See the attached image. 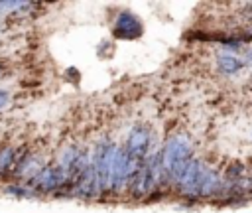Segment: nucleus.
I'll use <instances>...</instances> for the list:
<instances>
[{
    "mask_svg": "<svg viewBox=\"0 0 252 213\" xmlns=\"http://www.w3.org/2000/svg\"><path fill=\"white\" fill-rule=\"evenodd\" d=\"M175 187L181 195L189 199H197V197H211L213 193H219L222 189V183L215 170L205 166L201 160L193 158L185 168V172L181 174V178L175 181Z\"/></svg>",
    "mask_w": 252,
    "mask_h": 213,
    "instance_id": "f257e3e1",
    "label": "nucleus"
},
{
    "mask_svg": "<svg viewBox=\"0 0 252 213\" xmlns=\"http://www.w3.org/2000/svg\"><path fill=\"white\" fill-rule=\"evenodd\" d=\"M191 152H193L191 140L185 134L171 136L165 142V146L161 150V160H163V170H165V176H167L169 181L175 183L181 178V174L185 172V168L193 160Z\"/></svg>",
    "mask_w": 252,
    "mask_h": 213,
    "instance_id": "f03ea898",
    "label": "nucleus"
},
{
    "mask_svg": "<svg viewBox=\"0 0 252 213\" xmlns=\"http://www.w3.org/2000/svg\"><path fill=\"white\" fill-rule=\"evenodd\" d=\"M116 152H118V146L112 140L102 138V140L96 142L94 152L91 156L93 164H94V170H96V176H98V183H100L102 193L112 191V170H114Z\"/></svg>",
    "mask_w": 252,
    "mask_h": 213,
    "instance_id": "7ed1b4c3",
    "label": "nucleus"
},
{
    "mask_svg": "<svg viewBox=\"0 0 252 213\" xmlns=\"http://www.w3.org/2000/svg\"><path fill=\"white\" fill-rule=\"evenodd\" d=\"M124 148H126V154H128L130 160L144 164L148 160V150H150V132H148V128L142 126V124L134 126L128 132Z\"/></svg>",
    "mask_w": 252,
    "mask_h": 213,
    "instance_id": "20e7f679",
    "label": "nucleus"
},
{
    "mask_svg": "<svg viewBox=\"0 0 252 213\" xmlns=\"http://www.w3.org/2000/svg\"><path fill=\"white\" fill-rule=\"evenodd\" d=\"M144 34V24L140 22V18L130 12V10H122L114 24H112V36L118 39H136Z\"/></svg>",
    "mask_w": 252,
    "mask_h": 213,
    "instance_id": "39448f33",
    "label": "nucleus"
},
{
    "mask_svg": "<svg viewBox=\"0 0 252 213\" xmlns=\"http://www.w3.org/2000/svg\"><path fill=\"white\" fill-rule=\"evenodd\" d=\"M100 193H102V189H100L98 176H96V170H94V164H93V158H91L89 166L85 168L83 176L79 178V181L73 189V195L81 197V199H96V197H100Z\"/></svg>",
    "mask_w": 252,
    "mask_h": 213,
    "instance_id": "423d86ee",
    "label": "nucleus"
},
{
    "mask_svg": "<svg viewBox=\"0 0 252 213\" xmlns=\"http://www.w3.org/2000/svg\"><path fill=\"white\" fill-rule=\"evenodd\" d=\"M217 65H219V69H220L224 75H234V73H238V71L244 67V61H242L240 57L232 55V53H219Z\"/></svg>",
    "mask_w": 252,
    "mask_h": 213,
    "instance_id": "0eeeda50",
    "label": "nucleus"
},
{
    "mask_svg": "<svg viewBox=\"0 0 252 213\" xmlns=\"http://www.w3.org/2000/svg\"><path fill=\"white\" fill-rule=\"evenodd\" d=\"M18 158H20V156H18V150H16L14 146H8V144L0 146V178L6 176V174L16 166Z\"/></svg>",
    "mask_w": 252,
    "mask_h": 213,
    "instance_id": "6e6552de",
    "label": "nucleus"
},
{
    "mask_svg": "<svg viewBox=\"0 0 252 213\" xmlns=\"http://www.w3.org/2000/svg\"><path fill=\"white\" fill-rule=\"evenodd\" d=\"M4 193L12 195V197H18V199H32V197H37L39 193H35L30 185H6L4 187Z\"/></svg>",
    "mask_w": 252,
    "mask_h": 213,
    "instance_id": "1a4fd4ad",
    "label": "nucleus"
},
{
    "mask_svg": "<svg viewBox=\"0 0 252 213\" xmlns=\"http://www.w3.org/2000/svg\"><path fill=\"white\" fill-rule=\"evenodd\" d=\"M8 101H10L8 91H0V108H4V106L8 105Z\"/></svg>",
    "mask_w": 252,
    "mask_h": 213,
    "instance_id": "9d476101",
    "label": "nucleus"
}]
</instances>
